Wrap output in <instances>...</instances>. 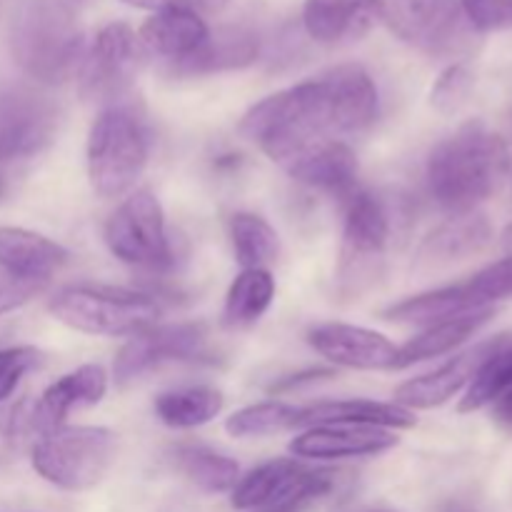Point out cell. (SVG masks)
I'll use <instances>...</instances> for the list:
<instances>
[{
  "instance_id": "7c38bea8",
  "label": "cell",
  "mask_w": 512,
  "mask_h": 512,
  "mask_svg": "<svg viewBox=\"0 0 512 512\" xmlns=\"http://www.w3.org/2000/svg\"><path fill=\"white\" fill-rule=\"evenodd\" d=\"M208 328L203 323L153 325L133 335L118 350L113 363V378L118 385H128L140 375L170 363H190L205 353Z\"/></svg>"
},
{
  "instance_id": "b9f144b4",
  "label": "cell",
  "mask_w": 512,
  "mask_h": 512,
  "mask_svg": "<svg viewBox=\"0 0 512 512\" xmlns=\"http://www.w3.org/2000/svg\"><path fill=\"white\" fill-rule=\"evenodd\" d=\"M370 512H393V510H370Z\"/></svg>"
},
{
  "instance_id": "f35d334b",
  "label": "cell",
  "mask_w": 512,
  "mask_h": 512,
  "mask_svg": "<svg viewBox=\"0 0 512 512\" xmlns=\"http://www.w3.org/2000/svg\"><path fill=\"white\" fill-rule=\"evenodd\" d=\"M493 413H495V420H498L500 425L512 428V388H508L503 395H498V398H495Z\"/></svg>"
},
{
  "instance_id": "ba28073f",
  "label": "cell",
  "mask_w": 512,
  "mask_h": 512,
  "mask_svg": "<svg viewBox=\"0 0 512 512\" xmlns=\"http://www.w3.org/2000/svg\"><path fill=\"white\" fill-rule=\"evenodd\" d=\"M343 205V250H340L338 283L340 293L353 298L373 285V280H378L390 243V215L383 200L365 190H355Z\"/></svg>"
},
{
  "instance_id": "5bb4252c",
  "label": "cell",
  "mask_w": 512,
  "mask_h": 512,
  "mask_svg": "<svg viewBox=\"0 0 512 512\" xmlns=\"http://www.w3.org/2000/svg\"><path fill=\"white\" fill-rule=\"evenodd\" d=\"M308 343L320 358L350 370H393L398 348L383 333L348 323L315 325Z\"/></svg>"
},
{
  "instance_id": "83f0119b",
  "label": "cell",
  "mask_w": 512,
  "mask_h": 512,
  "mask_svg": "<svg viewBox=\"0 0 512 512\" xmlns=\"http://www.w3.org/2000/svg\"><path fill=\"white\" fill-rule=\"evenodd\" d=\"M275 300V278L270 270H243L230 285L223 305V325L228 330L253 328Z\"/></svg>"
},
{
  "instance_id": "f546056e",
  "label": "cell",
  "mask_w": 512,
  "mask_h": 512,
  "mask_svg": "<svg viewBox=\"0 0 512 512\" xmlns=\"http://www.w3.org/2000/svg\"><path fill=\"white\" fill-rule=\"evenodd\" d=\"M173 460L175 468L203 493H228L240 480V468L233 458L203 445H180Z\"/></svg>"
},
{
  "instance_id": "52a82bcc",
  "label": "cell",
  "mask_w": 512,
  "mask_h": 512,
  "mask_svg": "<svg viewBox=\"0 0 512 512\" xmlns=\"http://www.w3.org/2000/svg\"><path fill=\"white\" fill-rule=\"evenodd\" d=\"M105 245L130 268L165 273L175 265L163 205L150 190H135L115 208L105 223Z\"/></svg>"
},
{
  "instance_id": "484cf974",
  "label": "cell",
  "mask_w": 512,
  "mask_h": 512,
  "mask_svg": "<svg viewBox=\"0 0 512 512\" xmlns=\"http://www.w3.org/2000/svg\"><path fill=\"white\" fill-rule=\"evenodd\" d=\"M480 308H490V305L480 303L478 295L473 293V288L468 283H458L400 300V303L383 310V318L393 320V323L430 328V325L458 318V315L465 313H473V310Z\"/></svg>"
},
{
  "instance_id": "603a6c76",
  "label": "cell",
  "mask_w": 512,
  "mask_h": 512,
  "mask_svg": "<svg viewBox=\"0 0 512 512\" xmlns=\"http://www.w3.org/2000/svg\"><path fill=\"white\" fill-rule=\"evenodd\" d=\"M260 55L258 35L245 28H223L218 33H210L208 40L198 53L188 60L170 68V75L178 78H200V75L230 73V70H243L253 65Z\"/></svg>"
},
{
  "instance_id": "ac0fdd59",
  "label": "cell",
  "mask_w": 512,
  "mask_h": 512,
  "mask_svg": "<svg viewBox=\"0 0 512 512\" xmlns=\"http://www.w3.org/2000/svg\"><path fill=\"white\" fill-rule=\"evenodd\" d=\"M495 338L488 343H480L475 348L465 350V353L455 355L448 363H443L440 368L430 370V373L418 375V378L408 380V383L400 385L395 390V405L410 410H433L445 405L448 400H453L460 390H465L470 385V380L475 378L478 368L483 365V360L488 358L490 350H493Z\"/></svg>"
},
{
  "instance_id": "d6986e66",
  "label": "cell",
  "mask_w": 512,
  "mask_h": 512,
  "mask_svg": "<svg viewBox=\"0 0 512 512\" xmlns=\"http://www.w3.org/2000/svg\"><path fill=\"white\" fill-rule=\"evenodd\" d=\"M140 53L163 63L165 70L198 53L208 40L210 28L203 15L188 10H158L150 15L138 33Z\"/></svg>"
},
{
  "instance_id": "7a4b0ae2",
  "label": "cell",
  "mask_w": 512,
  "mask_h": 512,
  "mask_svg": "<svg viewBox=\"0 0 512 512\" xmlns=\"http://www.w3.org/2000/svg\"><path fill=\"white\" fill-rule=\"evenodd\" d=\"M510 170V148L503 135L483 120H468L440 140L428 158V190L450 215L478 210L493 198Z\"/></svg>"
},
{
  "instance_id": "2e32d148",
  "label": "cell",
  "mask_w": 512,
  "mask_h": 512,
  "mask_svg": "<svg viewBox=\"0 0 512 512\" xmlns=\"http://www.w3.org/2000/svg\"><path fill=\"white\" fill-rule=\"evenodd\" d=\"M400 443L393 430L363 428V425H318L290 440L288 450L300 460H345L373 458Z\"/></svg>"
},
{
  "instance_id": "d6a6232c",
  "label": "cell",
  "mask_w": 512,
  "mask_h": 512,
  "mask_svg": "<svg viewBox=\"0 0 512 512\" xmlns=\"http://www.w3.org/2000/svg\"><path fill=\"white\" fill-rule=\"evenodd\" d=\"M473 85L475 75L468 65H450V68H445L443 73H440V78L435 80L433 93H430V103H433V108H438L440 113H455V110L468 100Z\"/></svg>"
},
{
  "instance_id": "8d00e7d4",
  "label": "cell",
  "mask_w": 512,
  "mask_h": 512,
  "mask_svg": "<svg viewBox=\"0 0 512 512\" xmlns=\"http://www.w3.org/2000/svg\"><path fill=\"white\" fill-rule=\"evenodd\" d=\"M45 288V283H30V280H18L13 275L3 273L0 270V315L10 313V310L20 308L23 303H28L30 298L40 293Z\"/></svg>"
},
{
  "instance_id": "ffe728a7",
  "label": "cell",
  "mask_w": 512,
  "mask_h": 512,
  "mask_svg": "<svg viewBox=\"0 0 512 512\" xmlns=\"http://www.w3.org/2000/svg\"><path fill=\"white\" fill-rule=\"evenodd\" d=\"M380 10V0H305L303 28L320 45H350L375 28Z\"/></svg>"
},
{
  "instance_id": "f1b7e54d",
  "label": "cell",
  "mask_w": 512,
  "mask_h": 512,
  "mask_svg": "<svg viewBox=\"0 0 512 512\" xmlns=\"http://www.w3.org/2000/svg\"><path fill=\"white\" fill-rule=\"evenodd\" d=\"M230 243L243 270H268L280 255L278 233L255 213H235L230 218Z\"/></svg>"
},
{
  "instance_id": "277c9868",
  "label": "cell",
  "mask_w": 512,
  "mask_h": 512,
  "mask_svg": "<svg viewBox=\"0 0 512 512\" xmlns=\"http://www.w3.org/2000/svg\"><path fill=\"white\" fill-rule=\"evenodd\" d=\"M48 310L68 328L98 338H133L160 318L153 295L113 285H68L50 298Z\"/></svg>"
},
{
  "instance_id": "4dcf8cb0",
  "label": "cell",
  "mask_w": 512,
  "mask_h": 512,
  "mask_svg": "<svg viewBox=\"0 0 512 512\" xmlns=\"http://www.w3.org/2000/svg\"><path fill=\"white\" fill-rule=\"evenodd\" d=\"M512 388V338H495L493 350L483 365L478 368L475 378L465 388V395L460 398V413H475L483 410L485 405H493L498 395Z\"/></svg>"
},
{
  "instance_id": "cb8c5ba5",
  "label": "cell",
  "mask_w": 512,
  "mask_h": 512,
  "mask_svg": "<svg viewBox=\"0 0 512 512\" xmlns=\"http://www.w3.org/2000/svg\"><path fill=\"white\" fill-rule=\"evenodd\" d=\"M490 240H493V223L488 220V215L478 213V210L450 215L425 238L423 248H420V260L430 265L460 263V260L483 253Z\"/></svg>"
},
{
  "instance_id": "44dd1931",
  "label": "cell",
  "mask_w": 512,
  "mask_h": 512,
  "mask_svg": "<svg viewBox=\"0 0 512 512\" xmlns=\"http://www.w3.org/2000/svg\"><path fill=\"white\" fill-rule=\"evenodd\" d=\"M70 263V253L55 240L25 228L0 225V270L18 280L48 283Z\"/></svg>"
},
{
  "instance_id": "4fadbf2b",
  "label": "cell",
  "mask_w": 512,
  "mask_h": 512,
  "mask_svg": "<svg viewBox=\"0 0 512 512\" xmlns=\"http://www.w3.org/2000/svg\"><path fill=\"white\" fill-rule=\"evenodd\" d=\"M58 120L53 100L35 90L0 95V165L43 153L58 133Z\"/></svg>"
},
{
  "instance_id": "1f68e13d",
  "label": "cell",
  "mask_w": 512,
  "mask_h": 512,
  "mask_svg": "<svg viewBox=\"0 0 512 512\" xmlns=\"http://www.w3.org/2000/svg\"><path fill=\"white\" fill-rule=\"evenodd\" d=\"M298 410L300 408H295V405L280 403V400L248 405V408L238 410L225 420V430L238 440L268 438V435L293 430L298 423Z\"/></svg>"
},
{
  "instance_id": "7402d4cb",
  "label": "cell",
  "mask_w": 512,
  "mask_h": 512,
  "mask_svg": "<svg viewBox=\"0 0 512 512\" xmlns=\"http://www.w3.org/2000/svg\"><path fill=\"white\" fill-rule=\"evenodd\" d=\"M418 418L410 410L395 403H375V400H323L298 410L295 428H318V425H363V428L410 430Z\"/></svg>"
},
{
  "instance_id": "30bf717a",
  "label": "cell",
  "mask_w": 512,
  "mask_h": 512,
  "mask_svg": "<svg viewBox=\"0 0 512 512\" xmlns=\"http://www.w3.org/2000/svg\"><path fill=\"white\" fill-rule=\"evenodd\" d=\"M380 20L403 43L430 55H450L465 45L460 0H380Z\"/></svg>"
},
{
  "instance_id": "836d02e7",
  "label": "cell",
  "mask_w": 512,
  "mask_h": 512,
  "mask_svg": "<svg viewBox=\"0 0 512 512\" xmlns=\"http://www.w3.org/2000/svg\"><path fill=\"white\" fill-rule=\"evenodd\" d=\"M465 20L480 33L512 28V0H460Z\"/></svg>"
},
{
  "instance_id": "60d3db41",
  "label": "cell",
  "mask_w": 512,
  "mask_h": 512,
  "mask_svg": "<svg viewBox=\"0 0 512 512\" xmlns=\"http://www.w3.org/2000/svg\"><path fill=\"white\" fill-rule=\"evenodd\" d=\"M260 512H298V510H260Z\"/></svg>"
},
{
  "instance_id": "e0dca14e",
  "label": "cell",
  "mask_w": 512,
  "mask_h": 512,
  "mask_svg": "<svg viewBox=\"0 0 512 512\" xmlns=\"http://www.w3.org/2000/svg\"><path fill=\"white\" fill-rule=\"evenodd\" d=\"M285 173L298 180L305 188H313L318 193L333 195L338 200H348L358 188V158L353 148L343 140H323V143L310 145L300 155H295Z\"/></svg>"
},
{
  "instance_id": "3957f363",
  "label": "cell",
  "mask_w": 512,
  "mask_h": 512,
  "mask_svg": "<svg viewBox=\"0 0 512 512\" xmlns=\"http://www.w3.org/2000/svg\"><path fill=\"white\" fill-rule=\"evenodd\" d=\"M80 3L83 0H28L15 15L10 50L15 63L38 83L55 85L78 73L85 53Z\"/></svg>"
},
{
  "instance_id": "d4e9b609",
  "label": "cell",
  "mask_w": 512,
  "mask_h": 512,
  "mask_svg": "<svg viewBox=\"0 0 512 512\" xmlns=\"http://www.w3.org/2000/svg\"><path fill=\"white\" fill-rule=\"evenodd\" d=\"M495 318V308H480L473 313L458 315V318L443 320L430 328H423V333L410 338L403 348H398V358H395L393 370L410 368V365L425 363V360L440 358V355L453 353L463 343H468L483 325H488Z\"/></svg>"
},
{
  "instance_id": "9c48e42d",
  "label": "cell",
  "mask_w": 512,
  "mask_h": 512,
  "mask_svg": "<svg viewBox=\"0 0 512 512\" xmlns=\"http://www.w3.org/2000/svg\"><path fill=\"white\" fill-rule=\"evenodd\" d=\"M335 475L310 468L295 458H278L258 465L230 490L235 510H300L333 490Z\"/></svg>"
},
{
  "instance_id": "74e56055",
  "label": "cell",
  "mask_w": 512,
  "mask_h": 512,
  "mask_svg": "<svg viewBox=\"0 0 512 512\" xmlns=\"http://www.w3.org/2000/svg\"><path fill=\"white\" fill-rule=\"evenodd\" d=\"M125 5H133L140 10H188V13L198 15H213L220 13L230 0H123Z\"/></svg>"
},
{
  "instance_id": "ab89813d",
  "label": "cell",
  "mask_w": 512,
  "mask_h": 512,
  "mask_svg": "<svg viewBox=\"0 0 512 512\" xmlns=\"http://www.w3.org/2000/svg\"><path fill=\"white\" fill-rule=\"evenodd\" d=\"M445 512H473V510H470V508H468V505H460V503H453V505H450V508H448V510H445Z\"/></svg>"
},
{
  "instance_id": "e575fe53",
  "label": "cell",
  "mask_w": 512,
  "mask_h": 512,
  "mask_svg": "<svg viewBox=\"0 0 512 512\" xmlns=\"http://www.w3.org/2000/svg\"><path fill=\"white\" fill-rule=\"evenodd\" d=\"M468 285L483 305L512 298V258H505L500 263L490 265V268L480 270L475 278L468 280Z\"/></svg>"
},
{
  "instance_id": "8992f818",
  "label": "cell",
  "mask_w": 512,
  "mask_h": 512,
  "mask_svg": "<svg viewBox=\"0 0 512 512\" xmlns=\"http://www.w3.org/2000/svg\"><path fill=\"white\" fill-rule=\"evenodd\" d=\"M118 453V435L93 425H63L40 435L30 453L35 473L68 493L90 490L108 475Z\"/></svg>"
},
{
  "instance_id": "d590c367",
  "label": "cell",
  "mask_w": 512,
  "mask_h": 512,
  "mask_svg": "<svg viewBox=\"0 0 512 512\" xmlns=\"http://www.w3.org/2000/svg\"><path fill=\"white\" fill-rule=\"evenodd\" d=\"M40 363V353L28 345L0 350V403L18 388L20 380Z\"/></svg>"
},
{
  "instance_id": "6da1fadb",
  "label": "cell",
  "mask_w": 512,
  "mask_h": 512,
  "mask_svg": "<svg viewBox=\"0 0 512 512\" xmlns=\"http://www.w3.org/2000/svg\"><path fill=\"white\" fill-rule=\"evenodd\" d=\"M378 110V85L368 70L338 65L255 103L240 120V133L285 168L310 145L368 130Z\"/></svg>"
},
{
  "instance_id": "5b68a950",
  "label": "cell",
  "mask_w": 512,
  "mask_h": 512,
  "mask_svg": "<svg viewBox=\"0 0 512 512\" xmlns=\"http://www.w3.org/2000/svg\"><path fill=\"white\" fill-rule=\"evenodd\" d=\"M150 143L138 115L125 105H105L90 125L88 180L98 198L130 193L148 165Z\"/></svg>"
},
{
  "instance_id": "8fae6325",
  "label": "cell",
  "mask_w": 512,
  "mask_h": 512,
  "mask_svg": "<svg viewBox=\"0 0 512 512\" xmlns=\"http://www.w3.org/2000/svg\"><path fill=\"white\" fill-rule=\"evenodd\" d=\"M140 55L138 35L128 23L115 20L103 25L80 60V93L88 100L113 105L133 83Z\"/></svg>"
},
{
  "instance_id": "9a60e30c",
  "label": "cell",
  "mask_w": 512,
  "mask_h": 512,
  "mask_svg": "<svg viewBox=\"0 0 512 512\" xmlns=\"http://www.w3.org/2000/svg\"><path fill=\"white\" fill-rule=\"evenodd\" d=\"M108 393V373L103 365H80L73 373L63 375L53 385L45 388L35 408L30 410L28 425L33 433L48 435L63 428L68 415L80 408H93Z\"/></svg>"
},
{
  "instance_id": "4316f807",
  "label": "cell",
  "mask_w": 512,
  "mask_h": 512,
  "mask_svg": "<svg viewBox=\"0 0 512 512\" xmlns=\"http://www.w3.org/2000/svg\"><path fill=\"white\" fill-rule=\"evenodd\" d=\"M225 398L210 385H193L160 393L155 398V415L163 425L173 430H193L208 425L223 413Z\"/></svg>"
}]
</instances>
